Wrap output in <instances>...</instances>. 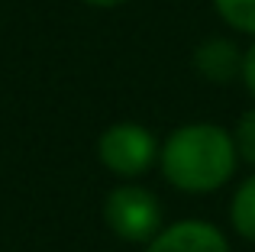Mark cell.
Segmentation results:
<instances>
[{"label":"cell","mask_w":255,"mask_h":252,"mask_svg":"<svg viewBox=\"0 0 255 252\" xmlns=\"http://www.w3.org/2000/svg\"><path fill=\"white\" fill-rule=\"evenodd\" d=\"M243 78H246V84H249V91L255 94V45L246 52V58H243Z\"/></svg>","instance_id":"9"},{"label":"cell","mask_w":255,"mask_h":252,"mask_svg":"<svg viewBox=\"0 0 255 252\" xmlns=\"http://www.w3.org/2000/svg\"><path fill=\"white\" fill-rule=\"evenodd\" d=\"M233 142H236V155H243L249 165H255V110L243 114V120H239V126H236V136H233Z\"/></svg>","instance_id":"8"},{"label":"cell","mask_w":255,"mask_h":252,"mask_svg":"<svg viewBox=\"0 0 255 252\" xmlns=\"http://www.w3.org/2000/svg\"><path fill=\"white\" fill-rule=\"evenodd\" d=\"M236 142L226 129L213 123H187L165 142L162 171L174 188L204 194L226 184L236 168Z\"/></svg>","instance_id":"1"},{"label":"cell","mask_w":255,"mask_h":252,"mask_svg":"<svg viewBox=\"0 0 255 252\" xmlns=\"http://www.w3.org/2000/svg\"><path fill=\"white\" fill-rule=\"evenodd\" d=\"M84 3H91V6H120V3H126V0H84Z\"/></svg>","instance_id":"10"},{"label":"cell","mask_w":255,"mask_h":252,"mask_svg":"<svg viewBox=\"0 0 255 252\" xmlns=\"http://www.w3.org/2000/svg\"><path fill=\"white\" fill-rule=\"evenodd\" d=\"M149 252H230V246H226V236L213 223L181 220L162 230L149 243Z\"/></svg>","instance_id":"4"},{"label":"cell","mask_w":255,"mask_h":252,"mask_svg":"<svg viewBox=\"0 0 255 252\" xmlns=\"http://www.w3.org/2000/svg\"><path fill=\"white\" fill-rule=\"evenodd\" d=\"M107 227L129 243H152L162 233V207L152 191L139 184H120L104 204Z\"/></svg>","instance_id":"2"},{"label":"cell","mask_w":255,"mask_h":252,"mask_svg":"<svg viewBox=\"0 0 255 252\" xmlns=\"http://www.w3.org/2000/svg\"><path fill=\"white\" fill-rule=\"evenodd\" d=\"M97 155L113 175L139 178L152 168L158 158V142L145 126L139 123H113L104 136L97 139Z\"/></svg>","instance_id":"3"},{"label":"cell","mask_w":255,"mask_h":252,"mask_svg":"<svg viewBox=\"0 0 255 252\" xmlns=\"http://www.w3.org/2000/svg\"><path fill=\"white\" fill-rule=\"evenodd\" d=\"M213 3L233 29L255 36V0H213Z\"/></svg>","instance_id":"7"},{"label":"cell","mask_w":255,"mask_h":252,"mask_svg":"<svg viewBox=\"0 0 255 252\" xmlns=\"http://www.w3.org/2000/svg\"><path fill=\"white\" fill-rule=\"evenodd\" d=\"M233 227L246 240H255V175L233 197Z\"/></svg>","instance_id":"6"},{"label":"cell","mask_w":255,"mask_h":252,"mask_svg":"<svg viewBox=\"0 0 255 252\" xmlns=\"http://www.w3.org/2000/svg\"><path fill=\"white\" fill-rule=\"evenodd\" d=\"M243 58L239 49L226 39H210L194 52V68L207 78V81H233L236 75H243Z\"/></svg>","instance_id":"5"}]
</instances>
